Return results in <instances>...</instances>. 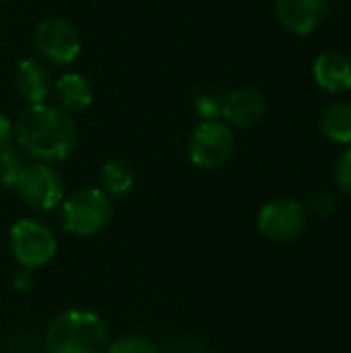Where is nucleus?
I'll use <instances>...</instances> for the list:
<instances>
[{
	"instance_id": "f257e3e1",
	"label": "nucleus",
	"mask_w": 351,
	"mask_h": 353,
	"mask_svg": "<svg viewBox=\"0 0 351 353\" xmlns=\"http://www.w3.org/2000/svg\"><path fill=\"white\" fill-rule=\"evenodd\" d=\"M14 143L35 161L56 163L66 159L77 147V124L60 108L48 103L27 105L12 122Z\"/></svg>"
},
{
	"instance_id": "f03ea898",
	"label": "nucleus",
	"mask_w": 351,
	"mask_h": 353,
	"mask_svg": "<svg viewBox=\"0 0 351 353\" xmlns=\"http://www.w3.org/2000/svg\"><path fill=\"white\" fill-rule=\"evenodd\" d=\"M43 343L48 353H106L110 331L99 314L70 308L52 319Z\"/></svg>"
},
{
	"instance_id": "7ed1b4c3",
	"label": "nucleus",
	"mask_w": 351,
	"mask_h": 353,
	"mask_svg": "<svg viewBox=\"0 0 351 353\" xmlns=\"http://www.w3.org/2000/svg\"><path fill=\"white\" fill-rule=\"evenodd\" d=\"M114 217V201L101 188H79L72 190L60 203V221L62 230L89 238L99 234Z\"/></svg>"
},
{
	"instance_id": "20e7f679",
	"label": "nucleus",
	"mask_w": 351,
	"mask_h": 353,
	"mask_svg": "<svg viewBox=\"0 0 351 353\" xmlns=\"http://www.w3.org/2000/svg\"><path fill=\"white\" fill-rule=\"evenodd\" d=\"M8 246L12 259L29 271L46 267L58 252L54 232L37 219H19L8 232Z\"/></svg>"
},
{
	"instance_id": "39448f33",
	"label": "nucleus",
	"mask_w": 351,
	"mask_h": 353,
	"mask_svg": "<svg viewBox=\"0 0 351 353\" xmlns=\"http://www.w3.org/2000/svg\"><path fill=\"white\" fill-rule=\"evenodd\" d=\"M236 147L234 132L223 120H201L188 139V159L203 170H215L230 161Z\"/></svg>"
},
{
	"instance_id": "423d86ee",
	"label": "nucleus",
	"mask_w": 351,
	"mask_h": 353,
	"mask_svg": "<svg viewBox=\"0 0 351 353\" xmlns=\"http://www.w3.org/2000/svg\"><path fill=\"white\" fill-rule=\"evenodd\" d=\"M14 190L19 199L33 211H52L60 207L66 196L60 174L43 161L25 163Z\"/></svg>"
},
{
	"instance_id": "0eeeda50",
	"label": "nucleus",
	"mask_w": 351,
	"mask_h": 353,
	"mask_svg": "<svg viewBox=\"0 0 351 353\" xmlns=\"http://www.w3.org/2000/svg\"><path fill=\"white\" fill-rule=\"evenodd\" d=\"M33 43L37 54L54 66L72 64L83 48L77 27L62 17H48L39 21L33 31Z\"/></svg>"
},
{
	"instance_id": "6e6552de",
	"label": "nucleus",
	"mask_w": 351,
	"mask_h": 353,
	"mask_svg": "<svg viewBox=\"0 0 351 353\" xmlns=\"http://www.w3.org/2000/svg\"><path fill=\"white\" fill-rule=\"evenodd\" d=\"M257 225L267 240L288 244L298 240L306 232L308 213L304 205L294 199H275L259 211Z\"/></svg>"
},
{
	"instance_id": "1a4fd4ad",
	"label": "nucleus",
	"mask_w": 351,
	"mask_h": 353,
	"mask_svg": "<svg viewBox=\"0 0 351 353\" xmlns=\"http://www.w3.org/2000/svg\"><path fill=\"white\" fill-rule=\"evenodd\" d=\"M329 12V0H275V14L294 35L314 33Z\"/></svg>"
},
{
	"instance_id": "9d476101",
	"label": "nucleus",
	"mask_w": 351,
	"mask_h": 353,
	"mask_svg": "<svg viewBox=\"0 0 351 353\" xmlns=\"http://www.w3.org/2000/svg\"><path fill=\"white\" fill-rule=\"evenodd\" d=\"M267 114L265 95L257 89H236L234 93L225 95L223 101V122L238 128H252L257 126Z\"/></svg>"
},
{
	"instance_id": "9b49d317",
	"label": "nucleus",
	"mask_w": 351,
	"mask_h": 353,
	"mask_svg": "<svg viewBox=\"0 0 351 353\" xmlns=\"http://www.w3.org/2000/svg\"><path fill=\"white\" fill-rule=\"evenodd\" d=\"M14 87L27 105L46 103L52 91L50 68L37 58H23L14 68Z\"/></svg>"
},
{
	"instance_id": "f8f14e48",
	"label": "nucleus",
	"mask_w": 351,
	"mask_h": 353,
	"mask_svg": "<svg viewBox=\"0 0 351 353\" xmlns=\"http://www.w3.org/2000/svg\"><path fill=\"white\" fill-rule=\"evenodd\" d=\"M312 77L323 91L345 93L351 89V60L341 52H323L312 64Z\"/></svg>"
},
{
	"instance_id": "ddd939ff",
	"label": "nucleus",
	"mask_w": 351,
	"mask_h": 353,
	"mask_svg": "<svg viewBox=\"0 0 351 353\" xmlns=\"http://www.w3.org/2000/svg\"><path fill=\"white\" fill-rule=\"evenodd\" d=\"M54 95L58 99V108L66 114L85 112L93 103V87L87 77L81 72H66L54 83Z\"/></svg>"
},
{
	"instance_id": "4468645a",
	"label": "nucleus",
	"mask_w": 351,
	"mask_h": 353,
	"mask_svg": "<svg viewBox=\"0 0 351 353\" xmlns=\"http://www.w3.org/2000/svg\"><path fill=\"white\" fill-rule=\"evenodd\" d=\"M99 178H101V190L108 196L122 199L132 190L137 174H134V168H132V163L128 159L112 157L101 165Z\"/></svg>"
},
{
	"instance_id": "2eb2a0df",
	"label": "nucleus",
	"mask_w": 351,
	"mask_h": 353,
	"mask_svg": "<svg viewBox=\"0 0 351 353\" xmlns=\"http://www.w3.org/2000/svg\"><path fill=\"white\" fill-rule=\"evenodd\" d=\"M319 126L329 141L337 145H351V103L348 101L329 103L321 112Z\"/></svg>"
},
{
	"instance_id": "dca6fc26",
	"label": "nucleus",
	"mask_w": 351,
	"mask_h": 353,
	"mask_svg": "<svg viewBox=\"0 0 351 353\" xmlns=\"http://www.w3.org/2000/svg\"><path fill=\"white\" fill-rule=\"evenodd\" d=\"M225 95L219 89H203L194 97V112L201 120H221Z\"/></svg>"
},
{
	"instance_id": "f3484780",
	"label": "nucleus",
	"mask_w": 351,
	"mask_h": 353,
	"mask_svg": "<svg viewBox=\"0 0 351 353\" xmlns=\"http://www.w3.org/2000/svg\"><path fill=\"white\" fill-rule=\"evenodd\" d=\"M23 168H25V161L12 147L2 151L0 153V188H14Z\"/></svg>"
},
{
	"instance_id": "a211bd4d",
	"label": "nucleus",
	"mask_w": 351,
	"mask_h": 353,
	"mask_svg": "<svg viewBox=\"0 0 351 353\" xmlns=\"http://www.w3.org/2000/svg\"><path fill=\"white\" fill-rule=\"evenodd\" d=\"M106 353H159L157 345L143 335H126L110 341Z\"/></svg>"
},
{
	"instance_id": "6ab92c4d",
	"label": "nucleus",
	"mask_w": 351,
	"mask_h": 353,
	"mask_svg": "<svg viewBox=\"0 0 351 353\" xmlns=\"http://www.w3.org/2000/svg\"><path fill=\"white\" fill-rule=\"evenodd\" d=\"M304 209H306V213H310L312 217H319V219L331 217L333 211L337 209V196L329 190H317L308 196Z\"/></svg>"
},
{
	"instance_id": "aec40b11",
	"label": "nucleus",
	"mask_w": 351,
	"mask_h": 353,
	"mask_svg": "<svg viewBox=\"0 0 351 353\" xmlns=\"http://www.w3.org/2000/svg\"><path fill=\"white\" fill-rule=\"evenodd\" d=\"M335 184L343 194L351 196V147L339 155L335 163Z\"/></svg>"
},
{
	"instance_id": "412c9836",
	"label": "nucleus",
	"mask_w": 351,
	"mask_h": 353,
	"mask_svg": "<svg viewBox=\"0 0 351 353\" xmlns=\"http://www.w3.org/2000/svg\"><path fill=\"white\" fill-rule=\"evenodd\" d=\"M12 143H14V126L8 120V116H4L0 112V153L10 149Z\"/></svg>"
},
{
	"instance_id": "4be33fe9",
	"label": "nucleus",
	"mask_w": 351,
	"mask_h": 353,
	"mask_svg": "<svg viewBox=\"0 0 351 353\" xmlns=\"http://www.w3.org/2000/svg\"><path fill=\"white\" fill-rule=\"evenodd\" d=\"M31 273L33 271H29V269H23L21 273H17V277L12 281V285H14L17 292H27L33 285V275Z\"/></svg>"
},
{
	"instance_id": "5701e85b",
	"label": "nucleus",
	"mask_w": 351,
	"mask_h": 353,
	"mask_svg": "<svg viewBox=\"0 0 351 353\" xmlns=\"http://www.w3.org/2000/svg\"><path fill=\"white\" fill-rule=\"evenodd\" d=\"M0 2H6V0H0Z\"/></svg>"
}]
</instances>
